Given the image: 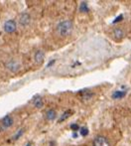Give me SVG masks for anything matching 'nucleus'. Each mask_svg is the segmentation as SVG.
Segmentation results:
<instances>
[{"label": "nucleus", "instance_id": "nucleus-1", "mask_svg": "<svg viewBox=\"0 0 131 146\" xmlns=\"http://www.w3.org/2000/svg\"><path fill=\"white\" fill-rule=\"evenodd\" d=\"M73 24L71 20L61 21L56 27L57 34L60 37H63V38L69 36L71 34V32H73Z\"/></svg>", "mask_w": 131, "mask_h": 146}, {"label": "nucleus", "instance_id": "nucleus-2", "mask_svg": "<svg viewBox=\"0 0 131 146\" xmlns=\"http://www.w3.org/2000/svg\"><path fill=\"white\" fill-rule=\"evenodd\" d=\"M93 146H111V141L106 135L98 134L93 139Z\"/></svg>", "mask_w": 131, "mask_h": 146}, {"label": "nucleus", "instance_id": "nucleus-3", "mask_svg": "<svg viewBox=\"0 0 131 146\" xmlns=\"http://www.w3.org/2000/svg\"><path fill=\"white\" fill-rule=\"evenodd\" d=\"M5 68L9 72L16 73V72H18L20 70V64L15 59H10L9 61H7L5 63Z\"/></svg>", "mask_w": 131, "mask_h": 146}, {"label": "nucleus", "instance_id": "nucleus-4", "mask_svg": "<svg viewBox=\"0 0 131 146\" xmlns=\"http://www.w3.org/2000/svg\"><path fill=\"white\" fill-rule=\"evenodd\" d=\"M13 123H14V120L11 116L7 115V116L3 117V119L1 120V123H0V130L3 131V130H5V129L9 128V127H11L12 125H13Z\"/></svg>", "mask_w": 131, "mask_h": 146}, {"label": "nucleus", "instance_id": "nucleus-5", "mask_svg": "<svg viewBox=\"0 0 131 146\" xmlns=\"http://www.w3.org/2000/svg\"><path fill=\"white\" fill-rule=\"evenodd\" d=\"M16 28H17V24L14 20H8L4 24V30H5L6 33H9V34L15 32Z\"/></svg>", "mask_w": 131, "mask_h": 146}, {"label": "nucleus", "instance_id": "nucleus-6", "mask_svg": "<svg viewBox=\"0 0 131 146\" xmlns=\"http://www.w3.org/2000/svg\"><path fill=\"white\" fill-rule=\"evenodd\" d=\"M30 21H31V17L28 13L26 12H23V13L20 14L19 16V24L23 27L25 26H28L30 24Z\"/></svg>", "mask_w": 131, "mask_h": 146}, {"label": "nucleus", "instance_id": "nucleus-7", "mask_svg": "<svg viewBox=\"0 0 131 146\" xmlns=\"http://www.w3.org/2000/svg\"><path fill=\"white\" fill-rule=\"evenodd\" d=\"M113 37L115 41H121L125 37V30L122 27H116L113 30Z\"/></svg>", "mask_w": 131, "mask_h": 146}, {"label": "nucleus", "instance_id": "nucleus-8", "mask_svg": "<svg viewBox=\"0 0 131 146\" xmlns=\"http://www.w3.org/2000/svg\"><path fill=\"white\" fill-rule=\"evenodd\" d=\"M44 59H45V54L43 51L41 50H38L35 52L34 54V61L36 64H38V65H40V64H42L43 62H44Z\"/></svg>", "mask_w": 131, "mask_h": 146}, {"label": "nucleus", "instance_id": "nucleus-9", "mask_svg": "<svg viewBox=\"0 0 131 146\" xmlns=\"http://www.w3.org/2000/svg\"><path fill=\"white\" fill-rule=\"evenodd\" d=\"M33 104H34L35 108H41L44 106V102H43V98L40 96H36L33 98Z\"/></svg>", "mask_w": 131, "mask_h": 146}, {"label": "nucleus", "instance_id": "nucleus-10", "mask_svg": "<svg viewBox=\"0 0 131 146\" xmlns=\"http://www.w3.org/2000/svg\"><path fill=\"white\" fill-rule=\"evenodd\" d=\"M56 115H57V112L55 110L51 108V110H48L46 111V114H45V117H46L47 120H54L56 118Z\"/></svg>", "mask_w": 131, "mask_h": 146}, {"label": "nucleus", "instance_id": "nucleus-11", "mask_svg": "<svg viewBox=\"0 0 131 146\" xmlns=\"http://www.w3.org/2000/svg\"><path fill=\"white\" fill-rule=\"evenodd\" d=\"M93 96V92H91V90H83L81 92V96L83 98V100H89V98H91Z\"/></svg>", "mask_w": 131, "mask_h": 146}, {"label": "nucleus", "instance_id": "nucleus-12", "mask_svg": "<svg viewBox=\"0 0 131 146\" xmlns=\"http://www.w3.org/2000/svg\"><path fill=\"white\" fill-rule=\"evenodd\" d=\"M23 133H24V129H22V128L19 129V131H18V132L13 136V140H17V139H19L20 137L22 136V134H23Z\"/></svg>", "mask_w": 131, "mask_h": 146}, {"label": "nucleus", "instance_id": "nucleus-13", "mask_svg": "<svg viewBox=\"0 0 131 146\" xmlns=\"http://www.w3.org/2000/svg\"><path fill=\"white\" fill-rule=\"evenodd\" d=\"M71 114V110H67V111H66L64 114H63L62 116H61V118H60V121H64L65 119H67V117H69V115Z\"/></svg>", "mask_w": 131, "mask_h": 146}, {"label": "nucleus", "instance_id": "nucleus-14", "mask_svg": "<svg viewBox=\"0 0 131 146\" xmlns=\"http://www.w3.org/2000/svg\"><path fill=\"white\" fill-rule=\"evenodd\" d=\"M79 132H81V135H83V136H87L89 134V129L87 127H81L79 129Z\"/></svg>", "mask_w": 131, "mask_h": 146}, {"label": "nucleus", "instance_id": "nucleus-15", "mask_svg": "<svg viewBox=\"0 0 131 146\" xmlns=\"http://www.w3.org/2000/svg\"><path fill=\"white\" fill-rule=\"evenodd\" d=\"M79 10H81V12H87L89 11V8H87V3L83 2L81 5V7H79Z\"/></svg>", "mask_w": 131, "mask_h": 146}, {"label": "nucleus", "instance_id": "nucleus-16", "mask_svg": "<svg viewBox=\"0 0 131 146\" xmlns=\"http://www.w3.org/2000/svg\"><path fill=\"white\" fill-rule=\"evenodd\" d=\"M124 92H114V94H113V98H123V96H124Z\"/></svg>", "mask_w": 131, "mask_h": 146}, {"label": "nucleus", "instance_id": "nucleus-17", "mask_svg": "<svg viewBox=\"0 0 131 146\" xmlns=\"http://www.w3.org/2000/svg\"><path fill=\"white\" fill-rule=\"evenodd\" d=\"M71 128L73 129V130H77V129H79V125L77 124H71Z\"/></svg>", "mask_w": 131, "mask_h": 146}, {"label": "nucleus", "instance_id": "nucleus-18", "mask_svg": "<svg viewBox=\"0 0 131 146\" xmlns=\"http://www.w3.org/2000/svg\"><path fill=\"white\" fill-rule=\"evenodd\" d=\"M26 146H31V144H30V143H28V144L26 145Z\"/></svg>", "mask_w": 131, "mask_h": 146}]
</instances>
